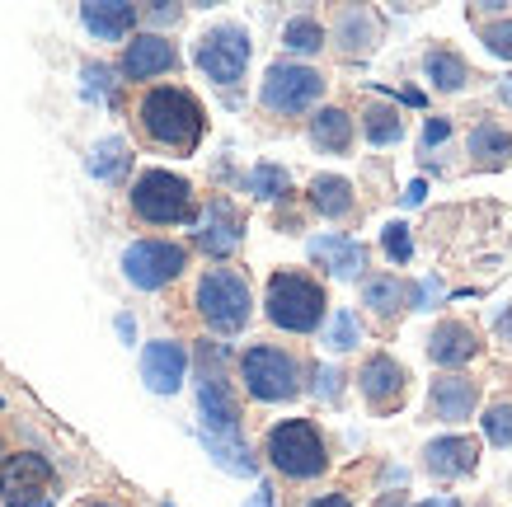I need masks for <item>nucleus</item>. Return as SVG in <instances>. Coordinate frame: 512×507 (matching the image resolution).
Here are the masks:
<instances>
[{
	"instance_id": "4468645a",
	"label": "nucleus",
	"mask_w": 512,
	"mask_h": 507,
	"mask_svg": "<svg viewBox=\"0 0 512 507\" xmlns=\"http://www.w3.org/2000/svg\"><path fill=\"white\" fill-rule=\"evenodd\" d=\"M198 245L202 254H212V259H226L235 245H240V212H235L226 198L207 202V212L198 221Z\"/></svg>"
},
{
	"instance_id": "c756f323",
	"label": "nucleus",
	"mask_w": 512,
	"mask_h": 507,
	"mask_svg": "<svg viewBox=\"0 0 512 507\" xmlns=\"http://www.w3.org/2000/svg\"><path fill=\"white\" fill-rule=\"evenodd\" d=\"M282 43L292 47V52H306V57H311V52H320V47H325V29H320L315 19L301 15V19H292V24H287Z\"/></svg>"
},
{
	"instance_id": "3c124183",
	"label": "nucleus",
	"mask_w": 512,
	"mask_h": 507,
	"mask_svg": "<svg viewBox=\"0 0 512 507\" xmlns=\"http://www.w3.org/2000/svg\"><path fill=\"white\" fill-rule=\"evenodd\" d=\"M0 409H5V400H0Z\"/></svg>"
},
{
	"instance_id": "a211bd4d",
	"label": "nucleus",
	"mask_w": 512,
	"mask_h": 507,
	"mask_svg": "<svg viewBox=\"0 0 512 507\" xmlns=\"http://www.w3.org/2000/svg\"><path fill=\"white\" fill-rule=\"evenodd\" d=\"M80 19H85V29H90L94 38L118 43V38L132 33V24H137V5H123V0H90V5H80Z\"/></svg>"
},
{
	"instance_id": "37998d69",
	"label": "nucleus",
	"mask_w": 512,
	"mask_h": 507,
	"mask_svg": "<svg viewBox=\"0 0 512 507\" xmlns=\"http://www.w3.org/2000/svg\"><path fill=\"white\" fill-rule=\"evenodd\" d=\"M498 338H508V343H512V310H508V315H498Z\"/></svg>"
},
{
	"instance_id": "9d476101",
	"label": "nucleus",
	"mask_w": 512,
	"mask_h": 507,
	"mask_svg": "<svg viewBox=\"0 0 512 507\" xmlns=\"http://www.w3.org/2000/svg\"><path fill=\"white\" fill-rule=\"evenodd\" d=\"M325 94V76L311 71V66H296V62H278L268 66L264 76V104L273 113H306Z\"/></svg>"
},
{
	"instance_id": "412c9836",
	"label": "nucleus",
	"mask_w": 512,
	"mask_h": 507,
	"mask_svg": "<svg viewBox=\"0 0 512 507\" xmlns=\"http://www.w3.org/2000/svg\"><path fill=\"white\" fill-rule=\"evenodd\" d=\"M311 141L325 146V151H334V155H343L348 141H353V118H348L343 108H320L311 118Z\"/></svg>"
},
{
	"instance_id": "1a4fd4ad",
	"label": "nucleus",
	"mask_w": 512,
	"mask_h": 507,
	"mask_svg": "<svg viewBox=\"0 0 512 507\" xmlns=\"http://www.w3.org/2000/svg\"><path fill=\"white\" fill-rule=\"evenodd\" d=\"M184 268H188V254L179 245H170V240H137V245L123 254L127 282L141 287V292H160V287L174 282Z\"/></svg>"
},
{
	"instance_id": "5701e85b",
	"label": "nucleus",
	"mask_w": 512,
	"mask_h": 507,
	"mask_svg": "<svg viewBox=\"0 0 512 507\" xmlns=\"http://www.w3.org/2000/svg\"><path fill=\"white\" fill-rule=\"evenodd\" d=\"M428 80H433L437 90H447V94H456L461 90V85H466L470 80V71H466V62H461V57H456V52H451V47H433V52H428Z\"/></svg>"
},
{
	"instance_id": "b1692460",
	"label": "nucleus",
	"mask_w": 512,
	"mask_h": 507,
	"mask_svg": "<svg viewBox=\"0 0 512 507\" xmlns=\"http://www.w3.org/2000/svg\"><path fill=\"white\" fill-rule=\"evenodd\" d=\"M202 446H207V456H212L221 470H231V475H254V456L245 451L240 437H212V432H202Z\"/></svg>"
},
{
	"instance_id": "ea45409f",
	"label": "nucleus",
	"mask_w": 512,
	"mask_h": 507,
	"mask_svg": "<svg viewBox=\"0 0 512 507\" xmlns=\"http://www.w3.org/2000/svg\"><path fill=\"white\" fill-rule=\"evenodd\" d=\"M306 507H353L343 493H325V498H315V503H306Z\"/></svg>"
},
{
	"instance_id": "4be33fe9",
	"label": "nucleus",
	"mask_w": 512,
	"mask_h": 507,
	"mask_svg": "<svg viewBox=\"0 0 512 507\" xmlns=\"http://www.w3.org/2000/svg\"><path fill=\"white\" fill-rule=\"evenodd\" d=\"M311 202H315V212H325V216H348L353 212V184L339 179V174H320L311 184Z\"/></svg>"
},
{
	"instance_id": "2eb2a0df",
	"label": "nucleus",
	"mask_w": 512,
	"mask_h": 507,
	"mask_svg": "<svg viewBox=\"0 0 512 507\" xmlns=\"http://www.w3.org/2000/svg\"><path fill=\"white\" fill-rule=\"evenodd\" d=\"M306 249H311V259L320 263V268H329V273L343 277V282L367 268V249L357 245V240H348V235H315Z\"/></svg>"
},
{
	"instance_id": "09e8293b",
	"label": "nucleus",
	"mask_w": 512,
	"mask_h": 507,
	"mask_svg": "<svg viewBox=\"0 0 512 507\" xmlns=\"http://www.w3.org/2000/svg\"><path fill=\"white\" fill-rule=\"evenodd\" d=\"M85 507H113V503H85Z\"/></svg>"
},
{
	"instance_id": "393cba45",
	"label": "nucleus",
	"mask_w": 512,
	"mask_h": 507,
	"mask_svg": "<svg viewBox=\"0 0 512 507\" xmlns=\"http://www.w3.org/2000/svg\"><path fill=\"white\" fill-rule=\"evenodd\" d=\"M470 155H480L484 165H498L512 155V132L508 127H494V123H480L470 132Z\"/></svg>"
},
{
	"instance_id": "ddd939ff",
	"label": "nucleus",
	"mask_w": 512,
	"mask_h": 507,
	"mask_svg": "<svg viewBox=\"0 0 512 507\" xmlns=\"http://www.w3.org/2000/svg\"><path fill=\"white\" fill-rule=\"evenodd\" d=\"M174 62H179L174 43H165L160 33H141V38H132L123 52V76L127 80H151V76L174 71Z\"/></svg>"
},
{
	"instance_id": "a878e982",
	"label": "nucleus",
	"mask_w": 512,
	"mask_h": 507,
	"mask_svg": "<svg viewBox=\"0 0 512 507\" xmlns=\"http://www.w3.org/2000/svg\"><path fill=\"white\" fill-rule=\"evenodd\" d=\"M127 146L118 137H104L99 146H94V155H90V174L94 179H104V184H113V179H123V169H127Z\"/></svg>"
},
{
	"instance_id": "a18cd8bd",
	"label": "nucleus",
	"mask_w": 512,
	"mask_h": 507,
	"mask_svg": "<svg viewBox=\"0 0 512 507\" xmlns=\"http://www.w3.org/2000/svg\"><path fill=\"white\" fill-rule=\"evenodd\" d=\"M498 94H503V104H508V108H512V76H508V80H503V85H498Z\"/></svg>"
},
{
	"instance_id": "7c9ffc66",
	"label": "nucleus",
	"mask_w": 512,
	"mask_h": 507,
	"mask_svg": "<svg viewBox=\"0 0 512 507\" xmlns=\"http://www.w3.org/2000/svg\"><path fill=\"white\" fill-rule=\"evenodd\" d=\"M249 193H254V198H282V193H287V169L254 165L249 169Z\"/></svg>"
},
{
	"instance_id": "0eeeda50",
	"label": "nucleus",
	"mask_w": 512,
	"mask_h": 507,
	"mask_svg": "<svg viewBox=\"0 0 512 507\" xmlns=\"http://www.w3.org/2000/svg\"><path fill=\"white\" fill-rule=\"evenodd\" d=\"M193 62L207 80H217V85H235V80L245 76L249 66V33L240 24H217V29H207L198 38V52H193Z\"/></svg>"
},
{
	"instance_id": "c85d7f7f",
	"label": "nucleus",
	"mask_w": 512,
	"mask_h": 507,
	"mask_svg": "<svg viewBox=\"0 0 512 507\" xmlns=\"http://www.w3.org/2000/svg\"><path fill=\"white\" fill-rule=\"evenodd\" d=\"M339 38L348 52H367V47L376 43V19L367 15V10H348V15L339 19Z\"/></svg>"
},
{
	"instance_id": "9b49d317",
	"label": "nucleus",
	"mask_w": 512,
	"mask_h": 507,
	"mask_svg": "<svg viewBox=\"0 0 512 507\" xmlns=\"http://www.w3.org/2000/svg\"><path fill=\"white\" fill-rule=\"evenodd\" d=\"M198 409H202V432H212V437H235L240 432V409H235L231 390H226L217 371H202Z\"/></svg>"
},
{
	"instance_id": "c03bdc74",
	"label": "nucleus",
	"mask_w": 512,
	"mask_h": 507,
	"mask_svg": "<svg viewBox=\"0 0 512 507\" xmlns=\"http://www.w3.org/2000/svg\"><path fill=\"white\" fill-rule=\"evenodd\" d=\"M118 334H123V338H132V334H137V324L127 320V315H118Z\"/></svg>"
},
{
	"instance_id": "20e7f679",
	"label": "nucleus",
	"mask_w": 512,
	"mask_h": 507,
	"mask_svg": "<svg viewBox=\"0 0 512 507\" xmlns=\"http://www.w3.org/2000/svg\"><path fill=\"white\" fill-rule=\"evenodd\" d=\"M132 212L151 226H174L193 216V188L188 179L170 174V169H146L137 184H132Z\"/></svg>"
},
{
	"instance_id": "2f4dec72",
	"label": "nucleus",
	"mask_w": 512,
	"mask_h": 507,
	"mask_svg": "<svg viewBox=\"0 0 512 507\" xmlns=\"http://www.w3.org/2000/svg\"><path fill=\"white\" fill-rule=\"evenodd\" d=\"M357 338H362V324H357L353 310H334V320H329V348L334 353H348V348H357Z\"/></svg>"
},
{
	"instance_id": "de8ad7c7",
	"label": "nucleus",
	"mask_w": 512,
	"mask_h": 507,
	"mask_svg": "<svg viewBox=\"0 0 512 507\" xmlns=\"http://www.w3.org/2000/svg\"><path fill=\"white\" fill-rule=\"evenodd\" d=\"M437 507H461V503H456V498H447V503H437Z\"/></svg>"
},
{
	"instance_id": "f8f14e48",
	"label": "nucleus",
	"mask_w": 512,
	"mask_h": 507,
	"mask_svg": "<svg viewBox=\"0 0 512 507\" xmlns=\"http://www.w3.org/2000/svg\"><path fill=\"white\" fill-rule=\"evenodd\" d=\"M184 371H188V353L179 343H170V338L146 343V353H141V381L151 385L156 395H174L184 385Z\"/></svg>"
},
{
	"instance_id": "72a5a7b5",
	"label": "nucleus",
	"mask_w": 512,
	"mask_h": 507,
	"mask_svg": "<svg viewBox=\"0 0 512 507\" xmlns=\"http://www.w3.org/2000/svg\"><path fill=\"white\" fill-rule=\"evenodd\" d=\"M381 245H386V254H390L395 263H409V259H414V245H409V226H400V221H390V226H386Z\"/></svg>"
},
{
	"instance_id": "e433bc0d",
	"label": "nucleus",
	"mask_w": 512,
	"mask_h": 507,
	"mask_svg": "<svg viewBox=\"0 0 512 507\" xmlns=\"http://www.w3.org/2000/svg\"><path fill=\"white\" fill-rule=\"evenodd\" d=\"M447 137H451L447 118H428V123H423V146H428V151H433V146H442Z\"/></svg>"
},
{
	"instance_id": "473e14b6",
	"label": "nucleus",
	"mask_w": 512,
	"mask_h": 507,
	"mask_svg": "<svg viewBox=\"0 0 512 507\" xmlns=\"http://www.w3.org/2000/svg\"><path fill=\"white\" fill-rule=\"evenodd\" d=\"M484 437L494 446H512V404H494L484 414Z\"/></svg>"
},
{
	"instance_id": "4c0bfd02",
	"label": "nucleus",
	"mask_w": 512,
	"mask_h": 507,
	"mask_svg": "<svg viewBox=\"0 0 512 507\" xmlns=\"http://www.w3.org/2000/svg\"><path fill=\"white\" fill-rule=\"evenodd\" d=\"M315 390H320L325 400H334V395H339V371H334V367H320V371H315Z\"/></svg>"
},
{
	"instance_id": "aec40b11",
	"label": "nucleus",
	"mask_w": 512,
	"mask_h": 507,
	"mask_svg": "<svg viewBox=\"0 0 512 507\" xmlns=\"http://www.w3.org/2000/svg\"><path fill=\"white\" fill-rule=\"evenodd\" d=\"M475 329L461 320H447V324H437L433 338H428V357H433L437 367H461V362H470L475 357Z\"/></svg>"
},
{
	"instance_id": "39448f33",
	"label": "nucleus",
	"mask_w": 512,
	"mask_h": 507,
	"mask_svg": "<svg viewBox=\"0 0 512 507\" xmlns=\"http://www.w3.org/2000/svg\"><path fill=\"white\" fill-rule=\"evenodd\" d=\"M249 282L231 268H212V273L198 282V310L202 320L212 324L217 334H235L249 324Z\"/></svg>"
},
{
	"instance_id": "f257e3e1",
	"label": "nucleus",
	"mask_w": 512,
	"mask_h": 507,
	"mask_svg": "<svg viewBox=\"0 0 512 507\" xmlns=\"http://www.w3.org/2000/svg\"><path fill=\"white\" fill-rule=\"evenodd\" d=\"M137 118H141V132L156 146H170V151H193L202 141V127H207L202 104L188 90H179V85H156L141 99Z\"/></svg>"
},
{
	"instance_id": "79ce46f5",
	"label": "nucleus",
	"mask_w": 512,
	"mask_h": 507,
	"mask_svg": "<svg viewBox=\"0 0 512 507\" xmlns=\"http://www.w3.org/2000/svg\"><path fill=\"white\" fill-rule=\"evenodd\" d=\"M249 507H273V489H259L254 498H249Z\"/></svg>"
},
{
	"instance_id": "7ed1b4c3",
	"label": "nucleus",
	"mask_w": 512,
	"mask_h": 507,
	"mask_svg": "<svg viewBox=\"0 0 512 507\" xmlns=\"http://www.w3.org/2000/svg\"><path fill=\"white\" fill-rule=\"evenodd\" d=\"M268 461L278 465L287 479H315L329 465L325 437L306 418H287V423L268 432Z\"/></svg>"
},
{
	"instance_id": "a19ab883",
	"label": "nucleus",
	"mask_w": 512,
	"mask_h": 507,
	"mask_svg": "<svg viewBox=\"0 0 512 507\" xmlns=\"http://www.w3.org/2000/svg\"><path fill=\"white\" fill-rule=\"evenodd\" d=\"M423 193H428V188H423V179H414V184L404 188V202H409V207H419V202H423Z\"/></svg>"
},
{
	"instance_id": "423d86ee",
	"label": "nucleus",
	"mask_w": 512,
	"mask_h": 507,
	"mask_svg": "<svg viewBox=\"0 0 512 507\" xmlns=\"http://www.w3.org/2000/svg\"><path fill=\"white\" fill-rule=\"evenodd\" d=\"M240 376H245L249 395L264 400V404L292 400L296 390H301V371H296V362L282 353V348H268V343L249 348L245 362H240Z\"/></svg>"
},
{
	"instance_id": "8fccbe9b",
	"label": "nucleus",
	"mask_w": 512,
	"mask_h": 507,
	"mask_svg": "<svg viewBox=\"0 0 512 507\" xmlns=\"http://www.w3.org/2000/svg\"><path fill=\"white\" fill-rule=\"evenodd\" d=\"M419 507H437V503H419Z\"/></svg>"
},
{
	"instance_id": "cd10ccee",
	"label": "nucleus",
	"mask_w": 512,
	"mask_h": 507,
	"mask_svg": "<svg viewBox=\"0 0 512 507\" xmlns=\"http://www.w3.org/2000/svg\"><path fill=\"white\" fill-rule=\"evenodd\" d=\"M362 132H367L372 146H395V141L404 137V123L395 108H367V113H362Z\"/></svg>"
},
{
	"instance_id": "dca6fc26",
	"label": "nucleus",
	"mask_w": 512,
	"mask_h": 507,
	"mask_svg": "<svg viewBox=\"0 0 512 507\" xmlns=\"http://www.w3.org/2000/svg\"><path fill=\"white\" fill-rule=\"evenodd\" d=\"M480 404V385L470 376H437L433 381V414L442 423H466Z\"/></svg>"
},
{
	"instance_id": "58836bf2",
	"label": "nucleus",
	"mask_w": 512,
	"mask_h": 507,
	"mask_svg": "<svg viewBox=\"0 0 512 507\" xmlns=\"http://www.w3.org/2000/svg\"><path fill=\"white\" fill-rule=\"evenodd\" d=\"M85 80H90V94H109L113 90V76L104 66H85Z\"/></svg>"
},
{
	"instance_id": "f704fd0d",
	"label": "nucleus",
	"mask_w": 512,
	"mask_h": 507,
	"mask_svg": "<svg viewBox=\"0 0 512 507\" xmlns=\"http://www.w3.org/2000/svg\"><path fill=\"white\" fill-rule=\"evenodd\" d=\"M480 38L489 43V52H494V57H508V62H512V19H494V24H484Z\"/></svg>"
},
{
	"instance_id": "bb28decb",
	"label": "nucleus",
	"mask_w": 512,
	"mask_h": 507,
	"mask_svg": "<svg viewBox=\"0 0 512 507\" xmlns=\"http://www.w3.org/2000/svg\"><path fill=\"white\" fill-rule=\"evenodd\" d=\"M404 296H409V287H404L400 277H367V282H362V301H367L376 315H390Z\"/></svg>"
},
{
	"instance_id": "6ab92c4d",
	"label": "nucleus",
	"mask_w": 512,
	"mask_h": 507,
	"mask_svg": "<svg viewBox=\"0 0 512 507\" xmlns=\"http://www.w3.org/2000/svg\"><path fill=\"white\" fill-rule=\"evenodd\" d=\"M357 381H362V395H367L376 409H390V404H400V395H404V367L395 357H372Z\"/></svg>"
},
{
	"instance_id": "6e6552de",
	"label": "nucleus",
	"mask_w": 512,
	"mask_h": 507,
	"mask_svg": "<svg viewBox=\"0 0 512 507\" xmlns=\"http://www.w3.org/2000/svg\"><path fill=\"white\" fill-rule=\"evenodd\" d=\"M52 465L38 451H19L5 456L0 465V503L5 507H47L52 503Z\"/></svg>"
},
{
	"instance_id": "49530a36",
	"label": "nucleus",
	"mask_w": 512,
	"mask_h": 507,
	"mask_svg": "<svg viewBox=\"0 0 512 507\" xmlns=\"http://www.w3.org/2000/svg\"><path fill=\"white\" fill-rule=\"evenodd\" d=\"M381 507H409L404 498H381Z\"/></svg>"
},
{
	"instance_id": "c9c22d12",
	"label": "nucleus",
	"mask_w": 512,
	"mask_h": 507,
	"mask_svg": "<svg viewBox=\"0 0 512 507\" xmlns=\"http://www.w3.org/2000/svg\"><path fill=\"white\" fill-rule=\"evenodd\" d=\"M442 296V282H433V277H423L419 287H409V301H414V310H428Z\"/></svg>"
},
{
	"instance_id": "f3484780",
	"label": "nucleus",
	"mask_w": 512,
	"mask_h": 507,
	"mask_svg": "<svg viewBox=\"0 0 512 507\" xmlns=\"http://www.w3.org/2000/svg\"><path fill=\"white\" fill-rule=\"evenodd\" d=\"M423 461H428L433 475L461 479V475H470V470L480 465V446L470 442V437H437V442L423 451Z\"/></svg>"
},
{
	"instance_id": "f03ea898",
	"label": "nucleus",
	"mask_w": 512,
	"mask_h": 507,
	"mask_svg": "<svg viewBox=\"0 0 512 507\" xmlns=\"http://www.w3.org/2000/svg\"><path fill=\"white\" fill-rule=\"evenodd\" d=\"M268 320L287 334H311L325 320V287L301 273H273L268 277Z\"/></svg>"
}]
</instances>
